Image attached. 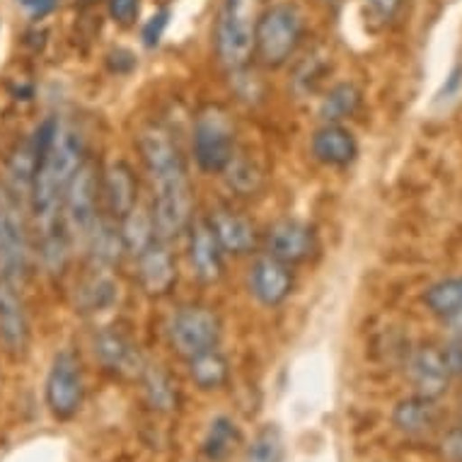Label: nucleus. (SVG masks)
<instances>
[{"instance_id": "6ab92c4d", "label": "nucleus", "mask_w": 462, "mask_h": 462, "mask_svg": "<svg viewBox=\"0 0 462 462\" xmlns=\"http://www.w3.org/2000/svg\"><path fill=\"white\" fill-rule=\"evenodd\" d=\"M88 245V252H90L92 269H99V272H109L124 252L122 243V230H119V220L114 218H102L95 223L92 233L85 240Z\"/></svg>"}, {"instance_id": "7ed1b4c3", "label": "nucleus", "mask_w": 462, "mask_h": 462, "mask_svg": "<svg viewBox=\"0 0 462 462\" xmlns=\"http://www.w3.org/2000/svg\"><path fill=\"white\" fill-rule=\"evenodd\" d=\"M266 0H223L216 27V49L227 70H243L254 56V32Z\"/></svg>"}, {"instance_id": "0eeeda50", "label": "nucleus", "mask_w": 462, "mask_h": 462, "mask_svg": "<svg viewBox=\"0 0 462 462\" xmlns=\"http://www.w3.org/2000/svg\"><path fill=\"white\" fill-rule=\"evenodd\" d=\"M30 269V243L17 199L0 187V279L17 283Z\"/></svg>"}, {"instance_id": "2f4dec72", "label": "nucleus", "mask_w": 462, "mask_h": 462, "mask_svg": "<svg viewBox=\"0 0 462 462\" xmlns=\"http://www.w3.org/2000/svg\"><path fill=\"white\" fill-rule=\"evenodd\" d=\"M167 17H170V13L167 10H162V13H158V15H152L148 23H145L143 27V44L145 46H155L162 39V32H165L167 27Z\"/></svg>"}, {"instance_id": "473e14b6", "label": "nucleus", "mask_w": 462, "mask_h": 462, "mask_svg": "<svg viewBox=\"0 0 462 462\" xmlns=\"http://www.w3.org/2000/svg\"><path fill=\"white\" fill-rule=\"evenodd\" d=\"M364 3L378 20H393V15L400 8V0H364Z\"/></svg>"}, {"instance_id": "bb28decb", "label": "nucleus", "mask_w": 462, "mask_h": 462, "mask_svg": "<svg viewBox=\"0 0 462 462\" xmlns=\"http://www.w3.org/2000/svg\"><path fill=\"white\" fill-rule=\"evenodd\" d=\"M433 421H436V407L431 397H424V394L400 402V407L394 410V424L400 426L402 431H424Z\"/></svg>"}, {"instance_id": "9d476101", "label": "nucleus", "mask_w": 462, "mask_h": 462, "mask_svg": "<svg viewBox=\"0 0 462 462\" xmlns=\"http://www.w3.org/2000/svg\"><path fill=\"white\" fill-rule=\"evenodd\" d=\"M318 250L315 227L296 218H283L269 230L266 236V254L279 259L283 264H303Z\"/></svg>"}, {"instance_id": "ddd939ff", "label": "nucleus", "mask_w": 462, "mask_h": 462, "mask_svg": "<svg viewBox=\"0 0 462 462\" xmlns=\"http://www.w3.org/2000/svg\"><path fill=\"white\" fill-rule=\"evenodd\" d=\"M102 191V208L109 218L122 220L138 204V182L129 162L116 160L106 167L99 180Z\"/></svg>"}, {"instance_id": "c85d7f7f", "label": "nucleus", "mask_w": 462, "mask_h": 462, "mask_svg": "<svg viewBox=\"0 0 462 462\" xmlns=\"http://www.w3.org/2000/svg\"><path fill=\"white\" fill-rule=\"evenodd\" d=\"M114 291H116V286H114V281L106 276V272L92 269L90 279L78 288L80 308L88 312L102 310V308H106V305H112Z\"/></svg>"}, {"instance_id": "20e7f679", "label": "nucleus", "mask_w": 462, "mask_h": 462, "mask_svg": "<svg viewBox=\"0 0 462 462\" xmlns=\"http://www.w3.org/2000/svg\"><path fill=\"white\" fill-rule=\"evenodd\" d=\"M303 13L291 3L266 5L254 32V56L266 69L286 66L303 42Z\"/></svg>"}, {"instance_id": "7c9ffc66", "label": "nucleus", "mask_w": 462, "mask_h": 462, "mask_svg": "<svg viewBox=\"0 0 462 462\" xmlns=\"http://www.w3.org/2000/svg\"><path fill=\"white\" fill-rule=\"evenodd\" d=\"M138 13H141V0H109V15L116 24H129L136 23Z\"/></svg>"}, {"instance_id": "f03ea898", "label": "nucleus", "mask_w": 462, "mask_h": 462, "mask_svg": "<svg viewBox=\"0 0 462 462\" xmlns=\"http://www.w3.org/2000/svg\"><path fill=\"white\" fill-rule=\"evenodd\" d=\"M85 158H88V152H85L83 136L70 126H61L53 143L49 145V151L37 162V170L32 177L30 201L39 236L66 230L61 218L63 194Z\"/></svg>"}, {"instance_id": "4be33fe9", "label": "nucleus", "mask_w": 462, "mask_h": 462, "mask_svg": "<svg viewBox=\"0 0 462 462\" xmlns=\"http://www.w3.org/2000/svg\"><path fill=\"white\" fill-rule=\"evenodd\" d=\"M187 364H189V375L194 385L201 390H218L230 378V364L218 349H208L204 354L187 358Z\"/></svg>"}, {"instance_id": "c9c22d12", "label": "nucleus", "mask_w": 462, "mask_h": 462, "mask_svg": "<svg viewBox=\"0 0 462 462\" xmlns=\"http://www.w3.org/2000/svg\"><path fill=\"white\" fill-rule=\"evenodd\" d=\"M80 3H95V0H80Z\"/></svg>"}, {"instance_id": "1a4fd4ad", "label": "nucleus", "mask_w": 462, "mask_h": 462, "mask_svg": "<svg viewBox=\"0 0 462 462\" xmlns=\"http://www.w3.org/2000/svg\"><path fill=\"white\" fill-rule=\"evenodd\" d=\"M85 397L83 365L76 351H59L46 375V404L56 419L69 421L78 414Z\"/></svg>"}, {"instance_id": "2eb2a0df", "label": "nucleus", "mask_w": 462, "mask_h": 462, "mask_svg": "<svg viewBox=\"0 0 462 462\" xmlns=\"http://www.w3.org/2000/svg\"><path fill=\"white\" fill-rule=\"evenodd\" d=\"M208 223L213 227V236L227 254H250L257 250V227L247 216L233 211L227 206H220L216 211H211Z\"/></svg>"}, {"instance_id": "a878e982", "label": "nucleus", "mask_w": 462, "mask_h": 462, "mask_svg": "<svg viewBox=\"0 0 462 462\" xmlns=\"http://www.w3.org/2000/svg\"><path fill=\"white\" fill-rule=\"evenodd\" d=\"M141 380H143L145 397H148V404L152 410L158 411H172L180 402V394H177L175 383L170 380L160 365H145L143 373H141Z\"/></svg>"}, {"instance_id": "4468645a", "label": "nucleus", "mask_w": 462, "mask_h": 462, "mask_svg": "<svg viewBox=\"0 0 462 462\" xmlns=\"http://www.w3.org/2000/svg\"><path fill=\"white\" fill-rule=\"evenodd\" d=\"M250 291L259 303L276 308L293 291V266L283 264L273 257H262L250 269Z\"/></svg>"}, {"instance_id": "c756f323", "label": "nucleus", "mask_w": 462, "mask_h": 462, "mask_svg": "<svg viewBox=\"0 0 462 462\" xmlns=\"http://www.w3.org/2000/svg\"><path fill=\"white\" fill-rule=\"evenodd\" d=\"M227 177V184L243 194V197H252L254 191L262 189V182H264V175L254 162H250L247 158H243L240 152H236V158L230 160V165L223 170Z\"/></svg>"}, {"instance_id": "dca6fc26", "label": "nucleus", "mask_w": 462, "mask_h": 462, "mask_svg": "<svg viewBox=\"0 0 462 462\" xmlns=\"http://www.w3.org/2000/svg\"><path fill=\"white\" fill-rule=\"evenodd\" d=\"M95 354L105 368L119 373V375H126V378H141L145 368L143 358L134 346V341L116 329H102L95 337Z\"/></svg>"}, {"instance_id": "5701e85b", "label": "nucleus", "mask_w": 462, "mask_h": 462, "mask_svg": "<svg viewBox=\"0 0 462 462\" xmlns=\"http://www.w3.org/2000/svg\"><path fill=\"white\" fill-rule=\"evenodd\" d=\"M361 90L354 83H339L334 85L332 90L327 92L322 105H319V116L325 124H341L351 119L361 106Z\"/></svg>"}, {"instance_id": "72a5a7b5", "label": "nucleus", "mask_w": 462, "mask_h": 462, "mask_svg": "<svg viewBox=\"0 0 462 462\" xmlns=\"http://www.w3.org/2000/svg\"><path fill=\"white\" fill-rule=\"evenodd\" d=\"M20 5H23L32 17H44L56 8V0H20Z\"/></svg>"}, {"instance_id": "f3484780", "label": "nucleus", "mask_w": 462, "mask_h": 462, "mask_svg": "<svg viewBox=\"0 0 462 462\" xmlns=\"http://www.w3.org/2000/svg\"><path fill=\"white\" fill-rule=\"evenodd\" d=\"M223 247L218 245L213 227L208 218L197 220L191 226V240H189V262L191 269L197 273L199 281L204 283H216L223 276Z\"/></svg>"}, {"instance_id": "cd10ccee", "label": "nucleus", "mask_w": 462, "mask_h": 462, "mask_svg": "<svg viewBox=\"0 0 462 462\" xmlns=\"http://www.w3.org/2000/svg\"><path fill=\"white\" fill-rule=\"evenodd\" d=\"M245 462H283V436L276 424H266L252 439Z\"/></svg>"}, {"instance_id": "6e6552de", "label": "nucleus", "mask_w": 462, "mask_h": 462, "mask_svg": "<svg viewBox=\"0 0 462 462\" xmlns=\"http://www.w3.org/2000/svg\"><path fill=\"white\" fill-rule=\"evenodd\" d=\"M223 325L216 310L206 305H184L170 322V344L182 358L218 349Z\"/></svg>"}, {"instance_id": "39448f33", "label": "nucleus", "mask_w": 462, "mask_h": 462, "mask_svg": "<svg viewBox=\"0 0 462 462\" xmlns=\"http://www.w3.org/2000/svg\"><path fill=\"white\" fill-rule=\"evenodd\" d=\"M194 158L204 172H223L236 158V124L233 116L218 105H208L194 122Z\"/></svg>"}, {"instance_id": "f257e3e1", "label": "nucleus", "mask_w": 462, "mask_h": 462, "mask_svg": "<svg viewBox=\"0 0 462 462\" xmlns=\"http://www.w3.org/2000/svg\"><path fill=\"white\" fill-rule=\"evenodd\" d=\"M152 189V220L160 240H175L191 226L194 191L180 145L162 126H148L138 138Z\"/></svg>"}, {"instance_id": "412c9836", "label": "nucleus", "mask_w": 462, "mask_h": 462, "mask_svg": "<svg viewBox=\"0 0 462 462\" xmlns=\"http://www.w3.org/2000/svg\"><path fill=\"white\" fill-rule=\"evenodd\" d=\"M119 230H122L124 252L131 254L134 259L158 240V230H155L152 211L141 204L134 206V208L119 220Z\"/></svg>"}, {"instance_id": "f704fd0d", "label": "nucleus", "mask_w": 462, "mask_h": 462, "mask_svg": "<svg viewBox=\"0 0 462 462\" xmlns=\"http://www.w3.org/2000/svg\"><path fill=\"white\" fill-rule=\"evenodd\" d=\"M460 73H462L460 69L453 70V76H450V80H448V88H443V92H440V97H443V95H450V92H453L455 88L460 85Z\"/></svg>"}, {"instance_id": "393cba45", "label": "nucleus", "mask_w": 462, "mask_h": 462, "mask_svg": "<svg viewBox=\"0 0 462 462\" xmlns=\"http://www.w3.org/2000/svg\"><path fill=\"white\" fill-rule=\"evenodd\" d=\"M426 305L431 308L433 315L462 325V279L440 281L436 286L426 291Z\"/></svg>"}, {"instance_id": "f8f14e48", "label": "nucleus", "mask_w": 462, "mask_h": 462, "mask_svg": "<svg viewBox=\"0 0 462 462\" xmlns=\"http://www.w3.org/2000/svg\"><path fill=\"white\" fill-rule=\"evenodd\" d=\"M0 341L13 356H23L30 346V319L15 283L5 279H0Z\"/></svg>"}, {"instance_id": "e433bc0d", "label": "nucleus", "mask_w": 462, "mask_h": 462, "mask_svg": "<svg viewBox=\"0 0 462 462\" xmlns=\"http://www.w3.org/2000/svg\"><path fill=\"white\" fill-rule=\"evenodd\" d=\"M327 3H337V0H327Z\"/></svg>"}, {"instance_id": "a211bd4d", "label": "nucleus", "mask_w": 462, "mask_h": 462, "mask_svg": "<svg viewBox=\"0 0 462 462\" xmlns=\"http://www.w3.org/2000/svg\"><path fill=\"white\" fill-rule=\"evenodd\" d=\"M310 151L315 160L327 167H346L358 155V143L349 129L341 124H325L322 129L315 131L310 141Z\"/></svg>"}, {"instance_id": "b1692460", "label": "nucleus", "mask_w": 462, "mask_h": 462, "mask_svg": "<svg viewBox=\"0 0 462 462\" xmlns=\"http://www.w3.org/2000/svg\"><path fill=\"white\" fill-rule=\"evenodd\" d=\"M243 443V433L233 419H213L204 439V455L211 462H223L236 453V448Z\"/></svg>"}, {"instance_id": "aec40b11", "label": "nucleus", "mask_w": 462, "mask_h": 462, "mask_svg": "<svg viewBox=\"0 0 462 462\" xmlns=\"http://www.w3.org/2000/svg\"><path fill=\"white\" fill-rule=\"evenodd\" d=\"M450 365H448L446 351L439 349H421L417 356L411 358V378L417 383L419 393L424 397H436L443 393L450 378Z\"/></svg>"}, {"instance_id": "423d86ee", "label": "nucleus", "mask_w": 462, "mask_h": 462, "mask_svg": "<svg viewBox=\"0 0 462 462\" xmlns=\"http://www.w3.org/2000/svg\"><path fill=\"white\" fill-rule=\"evenodd\" d=\"M99 180H102V172L95 165V160L85 158L63 194L61 218L70 240L85 243L99 220V206H102Z\"/></svg>"}, {"instance_id": "9b49d317", "label": "nucleus", "mask_w": 462, "mask_h": 462, "mask_svg": "<svg viewBox=\"0 0 462 462\" xmlns=\"http://www.w3.org/2000/svg\"><path fill=\"white\" fill-rule=\"evenodd\" d=\"M138 264V283L145 291V296L165 298L170 296L177 286V262L170 250L167 240H155V243L143 250L136 257Z\"/></svg>"}]
</instances>
